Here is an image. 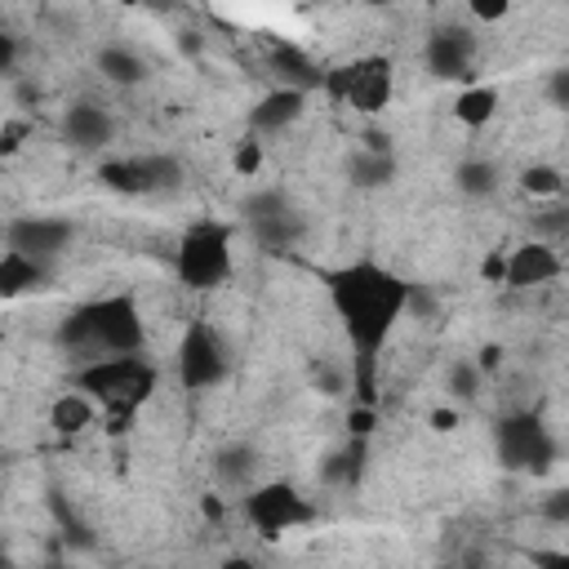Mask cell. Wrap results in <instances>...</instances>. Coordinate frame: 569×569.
<instances>
[{
	"mask_svg": "<svg viewBox=\"0 0 569 569\" xmlns=\"http://www.w3.org/2000/svg\"><path fill=\"white\" fill-rule=\"evenodd\" d=\"M325 284H329V298H333V311H338L347 338L356 342V351L365 360H373L378 347L387 342L391 325L405 316L409 284L387 276L373 262H351L342 271H329Z\"/></svg>",
	"mask_w": 569,
	"mask_h": 569,
	"instance_id": "6da1fadb",
	"label": "cell"
},
{
	"mask_svg": "<svg viewBox=\"0 0 569 569\" xmlns=\"http://www.w3.org/2000/svg\"><path fill=\"white\" fill-rule=\"evenodd\" d=\"M62 347H71L76 356H129L142 347V316L133 307L129 293H111V298H98V302H84L76 307L67 320H62Z\"/></svg>",
	"mask_w": 569,
	"mask_h": 569,
	"instance_id": "7a4b0ae2",
	"label": "cell"
},
{
	"mask_svg": "<svg viewBox=\"0 0 569 569\" xmlns=\"http://www.w3.org/2000/svg\"><path fill=\"white\" fill-rule=\"evenodd\" d=\"M76 387L89 391V396H98L107 405L111 422H116L111 431H120L129 422V413L151 396L156 373H151V365L138 360V351H129V356H98V360H89L76 373Z\"/></svg>",
	"mask_w": 569,
	"mask_h": 569,
	"instance_id": "3957f363",
	"label": "cell"
},
{
	"mask_svg": "<svg viewBox=\"0 0 569 569\" xmlns=\"http://www.w3.org/2000/svg\"><path fill=\"white\" fill-rule=\"evenodd\" d=\"M231 276V231L222 222H196L178 240V280L187 289H213Z\"/></svg>",
	"mask_w": 569,
	"mask_h": 569,
	"instance_id": "277c9868",
	"label": "cell"
},
{
	"mask_svg": "<svg viewBox=\"0 0 569 569\" xmlns=\"http://www.w3.org/2000/svg\"><path fill=\"white\" fill-rule=\"evenodd\" d=\"M333 98H342L347 107L356 111H382L387 98H391V62L387 58H360V62H347V67H333L325 71L320 80Z\"/></svg>",
	"mask_w": 569,
	"mask_h": 569,
	"instance_id": "5b68a950",
	"label": "cell"
},
{
	"mask_svg": "<svg viewBox=\"0 0 569 569\" xmlns=\"http://www.w3.org/2000/svg\"><path fill=\"white\" fill-rule=\"evenodd\" d=\"M498 458H502V467H511V471H533V476H542V471L551 467V458H556V445H551L547 427H542L533 413H511V418L498 422Z\"/></svg>",
	"mask_w": 569,
	"mask_h": 569,
	"instance_id": "8992f818",
	"label": "cell"
},
{
	"mask_svg": "<svg viewBox=\"0 0 569 569\" xmlns=\"http://www.w3.org/2000/svg\"><path fill=\"white\" fill-rule=\"evenodd\" d=\"M244 516H249V525L262 533V538H280L284 529H298V525H307L311 516H316V507L293 489V485H258V489H249V498H244Z\"/></svg>",
	"mask_w": 569,
	"mask_h": 569,
	"instance_id": "52a82bcc",
	"label": "cell"
},
{
	"mask_svg": "<svg viewBox=\"0 0 569 569\" xmlns=\"http://www.w3.org/2000/svg\"><path fill=\"white\" fill-rule=\"evenodd\" d=\"M178 378L191 391L218 387L227 378V347H222V338L204 320H191L182 342H178Z\"/></svg>",
	"mask_w": 569,
	"mask_h": 569,
	"instance_id": "ba28073f",
	"label": "cell"
},
{
	"mask_svg": "<svg viewBox=\"0 0 569 569\" xmlns=\"http://www.w3.org/2000/svg\"><path fill=\"white\" fill-rule=\"evenodd\" d=\"M244 213H249V227H253V236L267 244V249H289V244H298V236H302V213L280 196V191H262V196H253L249 204H244Z\"/></svg>",
	"mask_w": 569,
	"mask_h": 569,
	"instance_id": "9c48e42d",
	"label": "cell"
},
{
	"mask_svg": "<svg viewBox=\"0 0 569 569\" xmlns=\"http://www.w3.org/2000/svg\"><path fill=\"white\" fill-rule=\"evenodd\" d=\"M476 62V36L467 27H440L427 36V71L440 80H467Z\"/></svg>",
	"mask_w": 569,
	"mask_h": 569,
	"instance_id": "30bf717a",
	"label": "cell"
},
{
	"mask_svg": "<svg viewBox=\"0 0 569 569\" xmlns=\"http://www.w3.org/2000/svg\"><path fill=\"white\" fill-rule=\"evenodd\" d=\"M9 249H22V253H31V258H58L67 244H71V222L67 218H13L9 222Z\"/></svg>",
	"mask_w": 569,
	"mask_h": 569,
	"instance_id": "8fae6325",
	"label": "cell"
},
{
	"mask_svg": "<svg viewBox=\"0 0 569 569\" xmlns=\"http://www.w3.org/2000/svg\"><path fill=\"white\" fill-rule=\"evenodd\" d=\"M560 276V253L542 240H525L507 253V284L511 289H533V284H547Z\"/></svg>",
	"mask_w": 569,
	"mask_h": 569,
	"instance_id": "7c38bea8",
	"label": "cell"
},
{
	"mask_svg": "<svg viewBox=\"0 0 569 569\" xmlns=\"http://www.w3.org/2000/svg\"><path fill=\"white\" fill-rule=\"evenodd\" d=\"M302 102H307V89H298V84L271 89V93L258 98V107L249 111L253 133H280V129H289V124L302 116Z\"/></svg>",
	"mask_w": 569,
	"mask_h": 569,
	"instance_id": "4fadbf2b",
	"label": "cell"
},
{
	"mask_svg": "<svg viewBox=\"0 0 569 569\" xmlns=\"http://www.w3.org/2000/svg\"><path fill=\"white\" fill-rule=\"evenodd\" d=\"M62 133H67V142L80 147V151H102V147L111 142L116 124H111V116H107L102 107L76 102V107H67V116H62Z\"/></svg>",
	"mask_w": 569,
	"mask_h": 569,
	"instance_id": "5bb4252c",
	"label": "cell"
},
{
	"mask_svg": "<svg viewBox=\"0 0 569 569\" xmlns=\"http://www.w3.org/2000/svg\"><path fill=\"white\" fill-rule=\"evenodd\" d=\"M44 280H49L44 258H31L22 249H4V258H0V298H22V293L40 289Z\"/></svg>",
	"mask_w": 569,
	"mask_h": 569,
	"instance_id": "9a60e30c",
	"label": "cell"
},
{
	"mask_svg": "<svg viewBox=\"0 0 569 569\" xmlns=\"http://www.w3.org/2000/svg\"><path fill=\"white\" fill-rule=\"evenodd\" d=\"M93 396H84L80 387L76 391H62L53 405H49V427L53 431H62V436H76V431H84L89 422H93Z\"/></svg>",
	"mask_w": 569,
	"mask_h": 569,
	"instance_id": "2e32d148",
	"label": "cell"
},
{
	"mask_svg": "<svg viewBox=\"0 0 569 569\" xmlns=\"http://www.w3.org/2000/svg\"><path fill=\"white\" fill-rule=\"evenodd\" d=\"M498 116V89L493 84H467L458 98H453V120L467 124V129H480Z\"/></svg>",
	"mask_w": 569,
	"mask_h": 569,
	"instance_id": "e0dca14e",
	"label": "cell"
},
{
	"mask_svg": "<svg viewBox=\"0 0 569 569\" xmlns=\"http://www.w3.org/2000/svg\"><path fill=\"white\" fill-rule=\"evenodd\" d=\"M98 71L111 80V84H142L147 80V62L133 53V49H124V44H107L102 53H98Z\"/></svg>",
	"mask_w": 569,
	"mask_h": 569,
	"instance_id": "ac0fdd59",
	"label": "cell"
},
{
	"mask_svg": "<svg viewBox=\"0 0 569 569\" xmlns=\"http://www.w3.org/2000/svg\"><path fill=\"white\" fill-rule=\"evenodd\" d=\"M347 173H351V182H356V187H382V182H391V178H396V156H391V151L360 147V151L351 156Z\"/></svg>",
	"mask_w": 569,
	"mask_h": 569,
	"instance_id": "d6986e66",
	"label": "cell"
},
{
	"mask_svg": "<svg viewBox=\"0 0 569 569\" xmlns=\"http://www.w3.org/2000/svg\"><path fill=\"white\" fill-rule=\"evenodd\" d=\"M98 178H102V187H111V191H120V196H147V191H151V178H147L142 156H138V160H107V164L98 169Z\"/></svg>",
	"mask_w": 569,
	"mask_h": 569,
	"instance_id": "ffe728a7",
	"label": "cell"
},
{
	"mask_svg": "<svg viewBox=\"0 0 569 569\" xmlns=\"http://www.w3.org/2000/svg\"><path fill=\"white\" fill-rule=\"evenodd\" d=\"M253 467H258V458H253L249 445H227V449H218V458H213V476H218V485H227V489H244V485L253 480Z\"/></svg>",
	"mask_w": 569,
	"mask_h": 569,
	"instance_id": "44dd1931",
	"label": "cell"
},
{
	"mask_svg": "<svg viewBox=\"0 0 569 569\" xmlns=\"http://www.w3.org/2000/svg\"><path fill=\"white\" fill-rule=\"evenodd\" d=\"M360 471H365V445H360V436H351L347 449L329 453V462L320 467V480H325V485H356Z\"/></svg>",
	"mask_w": 569,
	"mask_h": 569,
	"instance_id": "7402d4cb",
	"label": "cell"
},
{
	"mask_svg": "<svg viewBox=\"0 0 569 569\" xmlns=\"http://www.w3.org/2000/svg\"><path fill=\"white\" fill-rule=\"evenodd\" d=\"M453 182H458L462 196L485 200V196L498 191V164H489V160H462L458 173H453Z\"/></svg>",
	"mask_w": 569,
	"mask_h": 569,
	"instance_id": "603a6c76",
	"label": "cell"
},
{
	"mask_svg": "<svg viewBox=\"0 0 569 569\" xmlns=\"http://www.w3.org/2000/svg\"><path fill=\"white\" fill-rule=\"evenodd\" d=\"M520 187H525L529 196H538V200H556V196L565 191V178H560V169H551V164H525V169H520Z\"/></svg>",
	"mask_w": 569,
	"mask_h": 569,
	"instance_id": "cb8c5ba5",
	"label": "cell"
},
{
	"mask_svg": "<svg viewBox=\"0 0 569 569\" xmlns=\"http://www.w3.org/2000/svg\"><path fill=\"white\" fill-rule=\"evenodd\" d=\"M276 67H280V76H289V84H298V89H307V84H320L325 80V71H316L298 49H276Z\"/></svg>",
	"mask_w": 569,
	"mask_h": 569,
	"instance_id": "d4e9b609",
	"label": "cell"
},
{
	"mask_svg": "<svg viewBox=\"0 0 569 569\" xmlns=\"http://www.w3.org/2000/svg\"><path fill=\"white\" fill-rule=\"evenodd\" d=\"M147 164V178H151V191H173L182 182V164L173 156H142Z\"/></svg>",
	"mask_w": 569,
	"mask_h": 569,
	"instance_id": "484cf974",
	"label": "cell"
},
{
	"mask_svg": "<svg viewBox=\"0 0 569 569\" xmlns=\"http://www.w3.org/2000/svg\"><path fill=\"white\" fill-rule=\"evenodd\" d=\"M311 387H316L320 396L338 400V396H347V369H338L333 360H316V365H311Z\"/></svg>",
	"mask_w": 569,
	"mask_h": 569,
	"instance_id": "4316f807",
	"label": "cell"
},
{
	"mask_svg": "<svg viewBox=\"0 0 569 569\" xmlns=\"http://www.w3.org/2000/svg\"><path fill=\"white\" fill-rule=\"evenodd\" d=\"M480 382H485V369H480L476 360H458V365L449 369V391L462 396V400L480 396Z\"/></svg>",
	"mask_w": 569,
	"mask_h": 569,
	"instance_id": "83f0119b",
	"label": "cell"
},
{
	"mask_svg": "<svg viewBox=\"0 0 569 569\" xmlns=\"http://www.w3.org/2000/svg\"><path fill=\"white\" fill-rule=\"evenodd\" d=\"M231 169H236L240 178H253V173L262 169V142H258V133H249V138L236 142V151H231Z\"/></svg>",
	"mask_w": 569,
	"mask_h": 569,
	"instance_id": "f1b7e54d",
	"label": "cell"
},
{
	"mask_svg": "<svg viewBox=\"0 0 569 569\" xmlns=\"http://www.w3.org/2000/svg\"><path fill=\"white\" fill-rule=\"evenodd\" d=\"M538 511H542V520H551V525H569V485H565V489H551V493L538 502Z\"/></svg>",
	"mask_w": 569,
	"mask_h": 569,
	"instance_id": "f546056e",
	"label": "cell"
},
{
	"mask_svg": "<svg viewBox=\"0 0 569 569\" xmlns=\"http://www.w3.org/2000/svg\"><path fill=\"white\" fill-rule=\"evenodd\" d=\"M27 133H31V124L9 116V120H4V129H0V151H4V156H13V151L22 147V138H27Z\"/></svg>",
	"mask_w": 569,
	"mask_h": 569,
	"instance_id": "4dcf8cb0",
	"label": "cell"
},
{
	"mask_svg": "<svg viewBox=\"0 0 569 569\" xmlns=\"http://www.w3.org/2000/svg\"><path fill=\"white\" fill-rule=\"evenodd\" d=\"M480 276H485V284H507V253L489 249L485 262H480Z\"/></svg>",
	"mask_w": 569,
	"mask_h": 569,
	"instance_id": "1f68e13d",
	"label": "cell"
},
{
	"mask_svg": "<svg viewBox=\"0 0 569 569\" xmlns=\"http://www.w3.org/2000/svg\"><path fill=\"white\" fill-rule=\"evenodd\" d=\"M467 9H471V18H480V22H498V18H507L511 0H467Z\"/></svg>",
	"mask_w": 569,
	"mask_h": 569,
	"instance_id": "d6a6232c",
	"label": "cell"
},
{
	"mask_svg": "<svg viewBox=\"0 0 569 569\" xmlns=\"http://www.w3.org/2000/svg\"><path fill=\"white\" fill-rule=\"evenodd\" d=\"M458 422H462V418H458V409H449V405H440V409H431V413H427V427H431V431H440V436H449Z\"/></svg>",
	"mask_w": 569,
	"mask_h": 569,
	"instance_id": "836d02e7",
	"label": "cell"
},
{
	"mask_svg": "<svg viewBox=\"0 0 569 569\" xmlns=\"http://www.w3.org/2000/svg\"><path fill=\"white\" fill-rule=\"evenodd\" d=\"M547 98H551L556 107H569V67L551 71V80H547Z\"/></svg>",
	"mask_w": 569,
	"mask_h": 569,
	"instance_id": "e575fe53",
	"label": "cell"
},
{
	"mask_svg": "<svg viewBox=\"0 0 569 569\" xmlns=\"http://www.w3.org/2000/svg\"><path fill=\"white\" fill-rule=\"evenodd\" d=\"M0 71L4 76H18V36H0Z\"/></svg>",
	"mask_w": 569,
	"mask_h": 569,
	"instance_id": "d590c367",
	"label": "cell"
},
{
	"mask_svg": "<svg viewBox=\"0 0 569 569\" xmlns=\"http://www.w3.org/2000/svg\"><path fill=\"white\" fill-rule=\"evenodd\" d=\"M347 431L365 440V436L373 431V409H369V405H360V409H351V413H347Z\"/></svg>",
	"mask_w": 569,
	"mask_h": 569,
	"instance_id": "8d00e7d4",
	"label": "cell"
},
{
	"mask_svg": "<svg viewBox=\"0 0 569 569\" xmlns=\"http://www.w3.org/2000/svg\"><path fill=\"white\" fill-rule=\"evenodd\" d=\"M476 365H480L485 373H498V369H502V347H498V342H485L480 356H476Z\"/></svg>",
	"mask_w": 569,
	"mask_h": 569,
	"instance_id": "74e56055",
	"label": "cell"
},
{
	"mask_svg": "<svg viewBox=\"0 0 569 569\" xmlns=\"http://www.w3.org/2000/svg\"><path fill=\"white\" fill-rule=\"evenodd\" d=\"M200 516L218 525V520L227 516V507H222V498H218V493H204V498H200Z\"/></svg>",
	"mask_w": 569,
	"mask_h": 569,
	"instance_id": "f35d334b",
	"label": "cell"
},
{
	"mask_svg": "<svg viewBox=\"0 0 569 569\" xmlns=\"http://www.w3.org/2000/svg\"><path fill=\"white\" fill-rule=\"evenodd\" d=\"M533 565H551V569H569V551H529Z\"/></svg>",
	"mask_w": 569,
	"mask_h": 569,
	"instance_id": "ab89813d",
	"label": "cell"
},
{
	"mask_svg": "<svg viewBox=\"0 0 569 569\" xmlns=\"http://www.w3.org/2000/svg\"><path fill=\"white\" fill-rule=\"evenodd\" d=\"M182 49H187V53H200V40H196V31H182Z\"/></svg>",
	"mask_w": 569,
	"mask_h": 569,
	"instance_id": "60d3db41",
	"label": "cell"
},
{
	"mask_svg": "<svg viewBox=\"0 0 569 569\" xmlns=\"http://www.w3.org/2000/svg\"><path fill=\"white\" fill-rule=\"evenodd\" d=\"M365 4H391V0H365Z\"/></svg>",
	"mask_w": 569,
	"mask_h": 569,
	"instance_id": "b9f144b4",
	"label": "cell"
},
{
	"mask_svg": "<svg viewBox=\"0 0 569 569\" xmlns=\"http://www.w3.org/2000/svg\"><path fill=\"white\" fill-rule=\"evenodd\" d=\"M302 4H311V0H302Z\"/></svg>",
	"mask_w": 569,
	"mask_h": 569,
	"instance_id": "7bdbcfd3",
	"label": "cell"
}]
</instances>
